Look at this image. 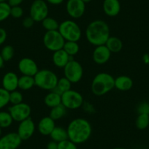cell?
<instances>
[{
	"mask_svg": "<svg viewBox=\"0 0 149 149\" xmlns=\"http://www.w3.org/2000/svg\"><path fill=\"white\" fill-rule=\"evenodd\" d=\"M41 23H42V27L44 29L46 30V31H56V30H58L59 27V24L58 21L55 18L49 16L45 18Z\"/></svg>",
	"mask_w": 149,
	"mask_h": 149,
	"instance_id": "28",
	"label": "cell"
},
{
	"mask_svg": "<svg viewBox=\"0 0 149 149\" xmlns=\"http://www.w3.org/2000/svg\"><path fill=\"white\" fill-rule=\"evenodd\" d=\"M63 50L70 56V57L74 56L80 51V46L78 42L74 41H65Z\"/></svg>",
	"mask_w": 149,
	"mask_h": 149,
	"instance_id": "27",
	"label": "cell"
},
{
	"mask_svg": "<svg viewBox=\"0 0 149 149\" xmlns=\"http://www.w3.org/2000/svg\"><path fill=\"white\" fill-rule=\"evenodd\" d=\"M47 149H58V143L51 140L47 145Z\"/></svg>",
	"mask_w": 149,
	"mask_h": 149,
	"instance_id": "41",
	"label": "cell"
},
{
	"mask_svg": "<svg viewBox=\"0 0 149 149\" xmlns=\"http://www.w3.org/2000/svg\"><path fill=\"white\" fill-rule=\"evenodd\" d=\"M66 11L73 19L81 18L86 11V4L82 0H67Z\"/></svg>",
	"mask_w": 149,
	"mask_h": 149,
	"instance_id": "11",
	"label": "cell"
},
{
	"mask_svg": "<svg viewBox=\"0 0 149 149\" xmlns=\"http://www.w3.org/2000/svg\"><path fill=\"white\" fill-rule=\"evenodd\" d=\"M44 103L50 108L59 105L61 104V95L55 91H51L45 95L44 98Z\"/></svg>",
	"mask_w": 149,
	"mask_h": 149,
	"instance_id": "22",
	"label": "cell"
},
{
	"mask_svg": "<svg viewBox=\"0 0 149 149\" xmlns=\"http://www.w3.org/2000/svg\"><path fill=\"white\" fill-rule=\"evenodd\" d=\"M111 56V52L105 45L96 46L93 51L92 58L94 62L99 65L106 64L110 60Z\"/></svg>",
	"mask_w": 149,
	"mask_h": 149,
	"instance_id": "15",
	"label": "cell"
},
{
	"mask_svg": "<svg viewBox=\"0 0 149 149\" xmlns=\"http://www.w3.org/2000/svg\"><path fill=\"white\" fill-rule=\"evenodd\" d=\"M11 7L7 2H0V22L5 21L10 16Z\"/></svg>",
	"mask_w": 149,
	"mask_h": 149,
	"instance_id": "31",
	"label": "cell"
},
{
	"mask_svg": "<svg viewBox=\"0 0 149 149\" xmlns=\"http://www.w3.org/2000/svg\"><path fill=\"white\" fill-rule=\"evenodd\" d=\"M102 9L106 15L116 17L121 11V3L119 0H104Z\"/></svg>",
	"mask_w": 149,
	"mask_h": 149,
	"instance_id": "18",
	"label": "cell"
},
{
	"mask_svg": "<svg viewBox=\"0 0 149 149\" xmlns=\"http://www.w3.org/2000/svg\"><path fill=\"white\" fill-rule=\"evenodd\" d=\"M104 45L111 52V54L112 53H114V54L119 53L122 50L123 46H124L121 40L118 37H114V36H110Z\"/></svg>",
	"mask_w": 149,
	"mask_h": 149,
	"instance_id": "21",
	"label": "cell"
},
{
	"mask_svg": "<svg viewBox=\"0 0 149 149\" xmlns=\"http://www.w3.org/2000/svg\"><path fill=\"white\" fill-rule=\"evenodd\" d=\"M68 139L76 145L86 143L91 137L92 127L89 121L84 118L72 120L67 128Z\"/></svg>",
	"mask_w": 149,
	"mask_h": 149,
	"instance_id": "1",
	"label": "cell"
},
{
	"mask_svg": "<svg viewBox=\"0 0 149 149\" xmlns=\"http://www.w3.org/2000/svg\"><path fill=\"white\" fill-rule=\"evenodd\" d=\"M132 79L127 75H120L115 78V88L121 91H127L133 86Z\"/></svg>",
	"mask_w": 149,
	"mask_h": 149,
	"instance_id": "20",
	"label": "cell"
},
{
	"mask_svg": "<svg viewBox=\"0 0 149 149\" xmlns=\"http://www.w3.org/2000/svg\"><path fill=\"white\" fill-rule=\"evenodd\" d=\"M58 31L65 41L78 42L82 37L81 27L73 20H65L60 23Z\"/></svg>",
	"mask_w": 149,
	"mask_h": 149,
	"instance_id": "5",
	"label": "cell"
},
{
	"mask_svg": "<svg viewBox=\"0 0 149 149\" xmlns=\"http://www.w3.org/2000/svg\"><path fill=\"white\" fill-rule=\"evenodd\" d=\"M84 100L78 91L70 89L61 94V104L68 110H77L82 107Z\"/></svg>",
	"mask_w": 149,
	"mask_h": 149,
	"instance_id": "8",
	"label": "cell"
},
{
	"mask_svg": "<svg viewBox=\"0 0 149 149\" xmlns=\"http://www.w3.org/2000/svg\"><path fill=\"white\" fill-rule=\"evenodd\" d=\"M44 46L53 53L63 49L65 40L58 30L48 31L45 33L42 38Z\"/></svg>",
	"mask_w": 149,
	"mask_h": 149,
	"instance_id": "6",
	"label": "cell"
},
{
	"mask_svg": "<svg viewBox=\"0 0 149 149\" xmlns=\"http://www.w3.org/2000/svg\"><path fill=\"white\" fill-rule=\"evenodd\" d=\"M63 70L64 77L72 84H77L82 79L84 75V69L79 61L71 58Z\"/></svg>",
	"mask_w": 149,
	"mask_h": 149,
	"instance_id": "7",
	"label": "cell"
},
{
	"mask_svg": "<svg viewBox=\"0 0 149 149\" xmlns=\"http://www.w3.org/2000/svg\"><path fill=\"white\" fill-rule=\"evenodd\" d=\"M137 111L138 114H148V115H149V102H143L140 103L137 106Z\"/></svg>",
	"mask_w": 149,
	"mask_h": 149,
	"instance_id": "37",
	"label": "cell"
},
{
	"mask_svg": "<svg viewBox=\"0 0 149 149\" xmlns=\"http://www.w3.org/2000/svg\"><path fill=\"white\" fill-rule=\"evenodd\" d=\"M23 140L17 132H9L0 137V149H18Z\"/></svg>",
	"mask_w": 149,
	"mask_h": 149,
	"instance_id": "13",
	"label": "cell"
},
{
	"mask_svg": "<svg viewBox=\"0 0 149 149\" xmlns=\"http://www.w3.org/2000/svg\"><path fill=\"white\" fill-rule=\"evenodd\" d=\"M34 78L36 86L50 91L54 89L58 81L57 74L52 70L48 69L39 70Z\"/></svg>",
	"mask_w": 149,
	"mask_h": 149,
	"instance_id": "4",
	"label": "cell"
},
{
	"mask_svg": "<svg viewBox=\"0 0 149 149\" xmlns=\"http://www.w3.org/2000/svg\"><path fill=\"white\" fill-rule=\"evenodd\" d=\"M85 34L91 45L95 47L104 45L110 37V27L103 20H94L87 26Z\"/></svg>",
	"mask_w": 149,
	"mask_h": 149,
	"instance_id": "2",
	"label": "cell"
},
{
	"mask_svg": "<svg viewBox=\"0 0 149 149\" xmlns=\"http://www.w3.org/2000/svg\"><path fill=\"white\" fill-rule=\"evenodd\" d=\"M2 129L0 128V137H2Z\"/></svg>",
	"mask_w": 149,
	"mask_h": 149,
	"instance_id": "46",
	"label": "cell"
},
{
	"mask_svg": "<svg viewBox=\"0 0 149 149\" xmlns=\"http://www.w3.org/2000/svg\"><path fill=\"white\" fill-rule=\"evenodd\" d=\"M66 113H67V109L63 104H61L59 105L51 108L49 116L56 121L62 118L66 115Z\"/></svg>",
	"mask_w": 149,
	"mask_h": 149,
	"instance_id": "26",
	"label": "cell"
},
{
	"mask_svg": "<svg viewBox=\"0 0 149 149\" xmlns=\"http://www.w3.org/2000/svg\"><path fill=\"white\" fill-rule=\"evenodd\" d=\"M24 15V10L21 6L11 7L10 16L13 18H21Z\"/></svg>",
	"mask_w": 149,
	"mask_h": 149,
	"instance_id": "36",
	"label": "cell"
},
{
	"mask_svg": "<svg viewBox=\"0 0 149 149\" xmlns=\"http://www.w3.org/2000/svg\"><path fill=\"white\" fill-rule=\"evenodd\" d=\"M18 68L22 75L34 77L39 71V68L35 61L29 57L21 58L18 64Z\"/></svg>",
	"mask_w": 149,
	"mask_h": 149,
	"instance_id": "14",
	"label": "cell"
},
{
	"mask_svg": "<svg viewBox=\"0 0 149 149\" xmlns=\"http://www.w3.org/2000/svg\"><path fill=\"white\" fill-rule=\"evenodd\" d=\"M36 128L37 127H36L34 121L31 119V117H29V118L19 122L17 133L23 141L28 140L34 134Z\"/></svg>",
	"mask_w": 149,
	"mask_h": 149,
	"instance_id": "12",
	"label": "cell"
},
{
	"mask_svg": "<svg viewBox=\"0 0 149 149\" xmlns=\"http://www.w3.org/2000/svg\"><path fill=\"white\" fill-rule=\"evenodd\" d=\"M115 88V78L107 72H100L94 76L91 85V92L96 96H103Z\"/></svg>",
	"mask_w": 149,
	"mask_h": 149,
	"instance_id": "3",
	"label": "cell"
},
{
	"mask_svg": "<svg viewBox=\"0 0 149 149\" xmlns=\"http://www.w3.org/2000/svg\"><path fill=\"white\" fill-rule=\"evenodd\" d=\"M10 103V92L3 88H0V110L8 105Z\"/></svg>",
	"mask_w": 149,
	"mask_h": 149,
	"instance_id": "34",
	"label": "cell"
},
{
	"mask_svg": "<svg viewBox=\"0 0 149 149\" xmlns=\"http://www.w3.org/2000/svg\"><path fill=\"white\" fill-rule=\"evenodd\" d=\"M47 3L52 5H59L63 3L64 0H45Z\"/></svg>",
	"mask_w": 149,
	"mask_h": 149,
	"instance_id": "42",
	"label": "cell"
},
{
	"mask_svg": "<svg viewBox=\"0 0 149 149\" xmlns=\"http://www.w3.org/2000/svg\"><path fill=\"white\" fill-rule=\"evenodd\" d=\"M19 77L13 72H8L5 73L2 80V88L9 92L17 90L18 88Z\"/></svg>",
	"mask_w": 149,
	"mask_h": 149,
	"instance_id": "16",
	"label": "cell"
},
{
	"mask_svg": "<svg viewBox=\"0 0 149 149\" xmlns=\"http://www.w3.org/2000/svg\"><path fill=\"white\" fill-rule=\"evenodd\" d=\"M58 149H78V148L75 143L67 139L58 143Z\"/></svg>",
	"mask_w": 149,
	"mask_h": 149,
	"instance_id": "35",
	"label": "cell"
},
{
	"mask_svg": "<svg viewBox=\"0 0 149 149\" xmlns=\"http://www.w3.org/2000/svg\"><path fill=\"white\" fill-rule=\"evenodd\" d=\"M13 121V119L9 112L0 111V128H8L12 125Z\"/></svg>",
	"mask_w": 149,
	"mask_h": 149,
	"instance_id": "29",
	"label": "cell"
},
{
	"mask_svg": "<svg viewBox=\"0 0 149 149\" xmlns=\"http://www.w3.org/2000/svg\"><path fill=\"white\" fill-rule=\"evenodd\" d=\"M49 9L48 3L45 0H34L31 3L29 10V16L34 22H42L48 16Z\"/></svg>",
	"mask_w": 149,
	"mask_h": 149,
	"instance_id": "9",
	"label": "cell"
},
{
	"mask_svg": "<svg viewBox=\"0 0 149 149\" xmlns=\"http://www.w3.org/2000/svg\"><path fill=\"white\" fill-rule=\"evenodd\" d=\"M7 2V0H0V2Z\"/></svg>",
	"mask_w": 149,
	"mask_h": 149,
	"instance_id": "47",
	"label": "cell"
},
{
	"mask_svg": "<svg viewBox=\"0 0 149 149\" xmlns=\"http://www.w3.org/2000/svg\"><path fill=\"white\" fill-rule=\"evenodd\" d=\"M8 112L14 121L21 122L29 118L31 113V109L28 104L21 102L17 104H12L8 108Z\"/></svg>",
	"mask_w": 149,
	"mask_h": 149,
	"instance_id": "10",
	"label": "cell"
},
{
	"mask_svg": "<svg viewBox=\"0 0 149 149\" xmlns=\"http://www.w3.org/2000/svg\"><path fill=\"white\" fill-rule=\"evenodd\" d=\"M113 149H127V148H121V147H116V148H114Z\"/></svg>",
	"mask_w": 149,
	"mask_h": 149,
	"instance_id": "45",
	"label": "cell"
},
{
	"mask_svg": "<svg viewBox=\"0 0 149 149\" xmlns=\"http://www.w3.org/2000/svg\"><path fill=\"white\" fill-rule=\"evenodd\" d=\"M82 1L84 2V3L86 4V3H89V2H91L92 0H82Z\"/></svg>",
	"mask_w": 149,
	"mask_h": 149,
	"instance_id": "44",
	"label": "cell"
},
{
	"mask_svg": "<svg viewBox=\"0 0 149 149\" xmlns=\"http://www.w3.org/2000/svg\"><path fill=\"white\" fill-rule=\"evenodd\" d=\"M7 37H8V34H7L6 30L3 28H0V45L5 43L7 40Z\"/></svg>",
	"mask_w": 149,
	"mask_h": 149,
	"instance_id": "39",
	"label": "cell"
},
{
	"mask_svg": "<svg viewBox=\"0 0 149 149\" xmlns=\"http://www.w3.org/2000/svg\"><path fill=\"white\" fill-rule=\"evenodd\" d=\"M70 59L71 57L63 49L55 51L52 56L53 63L56 67L58 68H64Z\"/></svg>",
	"mask_w": 149,
	"mask_h": 149,
	"instance_id": "19",
	"label": "cell"
},
{
	"mask_svg": "<svg viewBox=\"0 0 149 149\" xmlns=\"http://www.w3.org/2000/svg\"><path fill=\"white\" fill-rule=\"evenodd\" d=\"M135 126L140 130H144L149 127V115L138 114L136 118Z\"/></svg>",
	"mask_w": 149,
	"mask_h": 149,
	"instance_id": "30",
	"label": "cell"
},
{
	"mask_svg": "<svg viewBox=\"0 0 149 149\" xmlns=\"http://www.w3.org/2000/svg\"><path fill=\"white\" fill-rule=\"evenodd\" d=\"M72 84L67 78H66L65 77L58 78V81L56 86L54 89L52 90V91H55V92L58 93V94L61 95V94H64L66 91L72 89Z\"/></svg>",
	"mask_w": 149,
	"mask_h": 149,
	"instance_id": "25",
	"label": "cell"
},
{
	"mask_svg": "<svg viewBox=\"0 0 149 149\" xmlns=\"http://www.w3.org/2000/svg\"><path fill=\"white\" fill-rule=\"evenodd\" d=\"M34 21L32 19L31 16H28L26 17V18H24L22 21V25L24 28L26 29H30L34 26Z\"/></svg>",
	"mask_w": 149,
	"mask_h": 149,
	"instance_id": "38",
	"label": "cell"
},
{
	"mask_svg": "<svg viewBox=\"0 0 149 149\" xmlns=\"http://www.w3.org/2000/svg\"><path fill=\"white\" fill-rule=\"evenodd\" d=\"M35 86L34 77L28 75H22L18 80V88L23 91H28Z\"/></svg>",
	"mask_w": 149,
	"mask_h": 149,
	"instance_id": "24",
	"label": "cell"
},
{
	"mask_svg": "<svg viewBox=\"0 0 149 149\" xmlns=\"http://www.w3.org/2000/svg\"><path fill=\"white\" fill-rule=\"evenodd\" d=\"M14 54H15V50L12 45H10L4 46L0 52V55L5 61H10L13 58Z\"/></svg>",
	"mask_w": 149,
	"mask_h": 149,
	"instance_id": "32",
	"label": "cell"
},
{
	"mask_svg": "<svg viewBox=\"0 0 149 149\" xmlns=\"http://www.w3.org/2000/svg\"><path fill=\"white\" fill-rule=\"evenodd\" d=\"M24 96L21 91L15 90L10 92V103L11 104H17L23 102Z\"/></svg>",
	"mask_w": 149,
	"mask_h": 149,
	"instance_id": "33",
	"label": "cell"
},
{
	"mask_svg": "<svg viewBox=\"0 0 149 149\" xmlns=\"http://www.w3.org/2000/svg\"><path fill=\"white\" fill-rule=\"evenodd\" d=\"M55 127V121L48 116L43 117L40 120L37 126V129L42 135L50 136Z\"/></svg>",
	"mask_w": 149,
	"mask_h": 149,
	"instance_id": "17",
	"label": "cell"
},
{
	"mask_svg": "<svg viewBox=\"0 0 149 149\" xmlns=\"http://www.w3.org/2000/svg\"><path fill=\"white\" fill-rule=\"evenodd\" d=\"M50 137H51V140H54L58 143L67 140L68 134H67V129L63 128L62 127H60V126H56L51 134H50Z\"/></svg>",
	"mask_w": 149,
	"mask_h": 149,
	"instance_id": "23",
	"label": "cell"
},
{
	"mask_svg": "<svg viewBox=\"0 0 149 149\" xmlns=\"http://www.w3.org/2000/svg\"><path fill=\"white\" fill-rule=\"evenodd\" d=\"M4 64H5V61H4L2 57L1 56V55H0V69H2V67H3Z\"/></svg>",
	"mask_w": 149,
	"mask_h": 149,
	"instance_id": "43",
	"label": "cell"
},
{
	"mask_svg": "<svg viewBox=\"0 0 149 149\" xmlns=\"http://www.w3.org/2000/svg\"><path fill=\"white\" fill-rule=\"evenodd\" d=\"M23 2H24V0H7V2L9 4L10 7L21 6Z\"/></svg>",
	"mask_w": 149,
	"mask_h": 149,
	"instance_id": "40",
	"label": "cell"
}]
</instances>
